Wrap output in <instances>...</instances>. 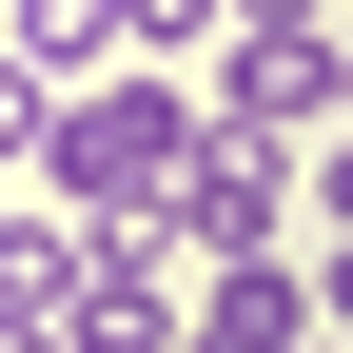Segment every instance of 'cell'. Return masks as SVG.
I'll use <instances>...</instances> for the list:
<instances>
[{"instance_id":"obj_1","label":"cell","mask_w":353,"mask_h":353,"mask_svg":"<svg viewBox=\"0 0 353 353\" xmlns=\"http://www.w3.org/2000/svg\"><path fill=\"white\" fill-rule=\"evenodd\" d=\"M176 157H196V99L99 59V79L59 99V138H39V196H59V216H157V196H176Z\"/></svg>"},{"instance_id":"obj_2","label":"cell","mask_w":353,"mask_h":353,"mask_svg":"<svg viewBox=\"0 0 353 353\" xmlns=\"http://www.w3.org/2000/svg\"><path fill=\"white\" fill-rule=\"evenodd\" d=\"M294 216H314V176H294V138H236V118H196V157H176L157 236H196V255H275Z\"/></svg>"},{"instance_id":"obj_3","label":"cell","mask_w":353,"mask_h":353,"mask_svg":"<svg viewBox=\"0 0 353 353\" xmlns=\"http://www.w3.org/2000/svg\"><path fill=\"white\" fill-rule=\"evenodd\" d=\"M334 59H353V20H236V59H216V99H196V118L294 138V118H334Z\"/></svg>"},{"instance_id":"obj_4","label":"cell","mask_w":353,"mask_h":353,"mask_svg":"<svg viewBox=\"0 0 353 353\" xmlns=\"http://www.w3.org/2000/svg\"><path fill=\"white\" fill-rule=\"evenodd\" d=\"M176 353H314V275L294 255H216L196 314H176Z\"/></svg>"},{"instance_id":"obj_5","label":"cell","mask_w":353,"mask_h":353,"mask_svg":"<svg viewBox=\"0 0 353 353\" xmlns=\"http://www.w3.org/2000/svg\"><path fill=\"white\" fill-rule=\"evenodd\" d=\"M79 294V216L39 196V216H0V314H59Z\"/></svg>"},{"instance_id":"obj_6","label":"cell","mask_w":353,"mask_h":353,"mask_svg":"<svg viewBox=\"0 0 353 353\" xmlns=\"http://www.w3.org/2000/svg\"><path fill=\"white\" fill-rule=\"evenodd\" d=\"M20 59H39V79H99V59H118V0H20Z\"/></svg>"},{"instance_id":"obj_7","label":"cell","mask_w":353,"mask_h":353,"mask_svg":"<svg viewBox=\"0 0 353 353\" xmlns=\"http://www.w3.org/2000/svg\"><path fill=\"white\" fill-rule=\"evenodd\" d=\"M216 20H236V0H118V59H196Z\"/></svg>"},{"instance_id":"obj_8","label":"cell","mask_w":353,"mask_h":353,"mask_svg":"<svg viewBox=\"0 0 353 353\" xmlns=\"http://www.w3.org/2000/svg\"><path fill=\"white\" fill-rule=\"evenodd\" d=\"M59 99H79V79H39V59H0V157H39V138H59Z\"/></svg>"},{"instance_id":"obj_9","label":"cell","mask_w":353,"mask_h":353,"mask_svg":"<svg viewBox=\"0 0 353 353\" xmlns=\"http://www.w3.org/2000/svg\"><path fill=\"white\" fill-rule=\"evenodd\" d=\"M314 334H353V216H314Z\"/></svg>"},{"instance_id":"obj_10","label":"cell","mask_w":353,"mask_h":353,"mask_svg":"<svg viewBox=\"0 0 353 353\" xmlns=\"http://www.w3.org/2000/svg\"><path fill=\"white\" fill-rule=\"evenodd\" d=\"M0 353H79V334H59V314H0Z\"/></svg>"},{"instance_id":"obj_11","label":"cell","mask_w":353,"mask_h":353,"mask_svg":"<svg viewBox=\"0 0 353 353\" xmlns=\"http://www.w3.org/2000/svg\"><path fill=\"white\" fill-rule=\"evenodd\" d=\"M236 20H334V0H236Z\"/></svg>"},{"instance_id":"obj_12","label":"cell","mask_w":353,"mask_h":353,"mask_svg":"<svg viewBox=\"0 0 353 353\" xmlns=\"http://www.w3.org/2000/svg\"><path fill=\"white\" fill-rule=\"evenodd\" d=\"M334 20H353V0H334Z\"/></svg>"}]
</instances>
